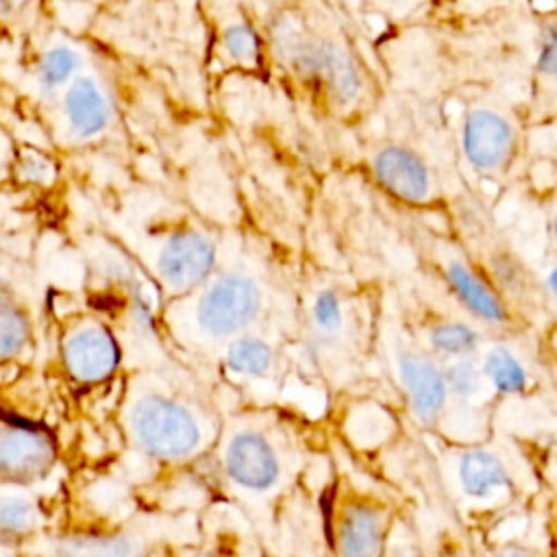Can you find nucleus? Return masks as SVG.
<instances>
[{
  "label": "nucleus",
  "instance_id": "7",
  "mask_svg": "<svg viewBox=\"0 0 557 557\" xmlns=\"http://www.w3.org/2000/svg\"><path fill=\"white\" fill-rule=\"evenodd\" d=\"M392 513L372 496L355 490H339L331 505V548L335 557H381Z\"/></svg>",
  "mask_w": 557,
  "mask_h": 557
},
{
  "label": "nucleus",
  "instance_id": "31",
  "mask_svg": "<svg viewBox=\"0 0 557 557\" xmlns=\"http://www.w3.org/2000/svg\"><path fill=\"white\" fill-rule=\"evenodd\" d=\"M437 557H472L466 548H461V546H444L440 553H437Z\"/></svg>",
  "mask_w": 557,
  "mask_h": 557
},
{
  "label": "nucleus",
  "instance_id": "23",
  "mask_svg": "<svg viewBox=\"0 0 557 557\" xmlns=\"http://www.w3.org/2000/svg\"><path fill=\"white\" fill-rule=\"evenodd\" d=\"M220 48L224 59L239 67L259 65L261 52H263L259 33L246 20H235L224 26L220 35Z\"/></svg>",
  "mask_w": 557,
  "mask_h": 557
},
{
  "label": "nucleus",
  "instance_id": "32",
  "mask_svg": "<svg viewBox=\"0 0 557 557\" xmlns=\"http://www.w3.org/2000/svg\"><path fill=\"white\" fill-rule=\"evenodd\" d=\"M189 557H226V555H222V553H211V550H202V553H194V555H189Z\"/></svg>",
  "mask_w": 557,
  "mask_h": 557
},
{
  "label": "nucleus",
  "instance_id": "24",
  "mask_svg": "<svg viewBox=\"0 0 557 557\" xmlns=\"http://www.w3.org/2000/svg\"><path fill=\"white\" fill-rule=\"evenodd\" d=\"M30 339V322L26 311L11 298L9 287H2L0 305V355L4 361L24 350Z\"/></svg>",
  "mask_w": 557,
  "mask_h": 557
},
{
  "label": "nucleus",
  "instance_id": "15",
  "mask_svg": "<svg viewBox=\"0 0 557 557\" xmlns=\"http://www.w3.org/2000/svg\"><path fill=\"white\" fill-rule=\"evenodd\" d=\"M305 324L311 352L329 357L335 352L348 333L350 307L346 296L335 287L315 289L305 305Z\"/></svg>",
  "mask_w": 557,
  "mask_h": 557
},
{
  "label": "nucleus",
  "instance_id": "8",
  "mask_svg": "<svg viewBox=\"0 0 557 557\" xmlns=\"http://www.w3.org/2000/svg\"><path fill=\"white\" fill-rule=\"evenodd\" d=\"M392 370L413 420L424 426H433L450 400L444 363L424 346L396 339L392 348Z\"/></svg>",
  "mask_w": 557,
  "mask_h": 557
},
{
  "label": "nucleus",
  "instance_id": "6",
  "mask_svg": "<svg viewBox=\"0 0 557 557\" xmlns=\"http://www.w3.org/2000/svg\"><path fill=\"white\" fill-rule=\"evenodd\" d=\"M222 470L231 487L248 498H265L285 479V453L278 442L257 424L235 426L222 446Z\"/></svg>",
  "mask_w": 557,
  "mask_h": 557
},
{
  "label": "nucleus",
  "instance_id": "30",
  "mask_svg": "<svg viewBox=\"0 0 557 557\" xmlns=\"http://www.w3.org/2000/svg\"><path fill=\"white\" fill-rule=\"evenodd\" d=\"M490 557H537V553L524 544H503L492 550Z\"/></svg>",
  "mask_w": 557,
  "mask_h": 557
},
{
  "label": "nucleus",
  "instance_id": "1",
  "mask_svg": "<svg viewBox=\"0 0 557 557\" xmlns=\"http://www.w3.org/2000/svg\"><path fill=\"white\" fill-rule=\"evenodd\" d=\"M124 426L141 453L165 461L187 459L209 440L207 418L191 403L159 387H141L126 400Z\"/></svg>",
  "mask_w": 557,
  "mask_h": 557
},
{
  "label": "nucleus",
  "instance_id": "18",
  "mask_svg": "<svg viewBox=\"0 0 557 557\" xmlns=\"http://www.w3.org/2000/svg\"><path fill=\"white\" fill-rule=\"evenodd\" d=\"M481 370L494 394L518 396L531 385V372L520 352L507 342H490L479 352Z\"/></svg>",
  "mask_w": 557,
  "mask_h": 557
},
{
  "label": "nucleus",
  "instance_id": "27",
  "mask_svg": "<svg viewBox=\"0 0 557 557\" xmlns=\"http://www.w3.org/2000/svg\"><path fill=\"white\" fill-rule=\"evenodd\" d=\"M17 168H20V174L26 183H46L54 174L52 161L44 152L33 150V148H26V150L20 152Z\"/></svg>",
  "mask_w": 557,
  "mask_h": 557
},
{
  "label": "nucleus",
  "instance_id": "17",
  "mask_svg": "<svg viewBox=\"0 0 557 557\" xmlns=\"http://www.w3.org/2000/svg\"><path fill=\"white\" fill-rule=\"evenodd\" d=\"M483 346V331L470 318L437 315L426 324L424 331V348L440 361L474 357Z\"/></svg>",
  "mask_w": 557,
  "mask_h": 557
},
{
  "label": "nucleus",
  "instance_id": "25",
  "mask_svg": "<svg viewBox=\"0 0 557 557\" xmlns=\"http://www.w3.org/2000/svg\"><path fill=\"white\" fill-rule=\"evenodd\" d=\"M37 524V505L20 492L4 490L0 498V527L4 537H17Z\"/></svg>",
  "mask_w": 557,
  "mask_h": 557
},
{
  "label": "nucleus",
  "instance_id": "4",
  "mask_svg": "<svg viewBox=\"0 0 557 557\" xmlns=\"http://www.w3.org/2000/svg\"><path fill=\"white\" fill-rule=\"evenodd\" d=\"M435 270L457 307L481 329L498 333L518 329V311L470 252L455 244H440L435 250Z\"/></svg>",
  "mask_w": 557,
  "mask_h": 557
},
{
  "label": "nucleus",
  "instance_id": "10",
  "mask_svg": "<svg viewBox=\"0 0 557 557\" xmlns=\"http://www.w3.org/2000/svg\"><path fill=\"white\" fill-rule=\"evenodd\" d=\"M522 111L529 128L557 124V7L535 13V46Z\"/></svg>",
  "mask_w": 557,
  "mask_h": 557
},
{
  "label": "nucleus",
  "instance_id": "26",
  "mask_svg": "<svg viewBox=\"0 0 557 557\" xmlns=\"http://www.w3.org/2000/svg\"><path fill=\"white\" fill-rule=\"evenodd\" d=\"M381 557H424L420 537L407 520H394Z\"/></svg>",
  "mask_w": 557,
  "mask_h": 557
},
{
  "label": "nucleus",
  "instance_id": "29",
  "mask_svg": "<svg viewBox=\"0 0 557 557\" xmlns=\"http://www.w3.org/2000/svg\"><path fill=\"white\" fill-rule=\"evenodd\" d=\"M546 246H548V257L557 259V198L553 200L546 215Z\"/></svg>",
  "mask_w": 557,
  "mask_h": 557
},
{
  "label": "nucleus",
  "instance_id": "28",
  "mask_svg": "<svg viewBox=\"0 0 557 557\" xmlns=\"http://www.w3.org/2000/svg\"><path fill=\"white\" fill-rule=\"evenodd\" d=\"M537 276L546 305H553L557 309V259L548 257L546 263L540 268Z\"/></svg>",
  "mask_w": 557,
  "mask_h": 557
},
{
  "label": "nucleus",
  "instance_id": "14",
  "mask_svg": "<svg viewBox=\"0 0 557 557\" xmlns=\"http://www.w3.org/2000/svg\"><path fill=\"white\" fill-rule=\"evenodd\" d=\"M54 448L48 435L4 420L0 437V468L7 481L24 483L48 472Z\"/></svg>",
  "mask_w": 557,
  "mask_h": 557
},
{
  "label": "nucleus",
  "instance_id": "11",
  "mask_svg": "<svg viewBox=\"0 0 557 557\" xmlns=\"http://www.w3.org/2000/svg\"><path fill=\"white\" fill-rule=\"evenodd\" d=\"M61 361L78 383H100L120 363V346L111 329L96 318H78L61 335Z\"/></svg>",
  "mask_w": 557,
  "mask_h": 557
},
{
  "label": "nucleus",
  "instance_id": "2",
  "mask_svg": "<svg viewBox=\"0 0 557 557\" xmlns=\"http://www.w3.org/2000/svg\"><path fill=\"white\" fill-rule=\"evenodd\" d=\"M527 117L505 100L470 102L457 126V148L463 163L487 181H505L527 148Z\"/></svg>",
  "mask_w": 557,
  "mask_h": 557
},
{
  "label": "nucleus",
  "instance_id": "19",
  "mask_svg": "<svg viewBox=\"0 0 557 557\" xmlns=\"http://www.w3.org/2000/svg\"><path fill=\"white\" fill-rule=\"evenodd\" d=\"M318 91L337 109H348L361 98L363 72L357 59L337 41L329 44Z\"/></svg>",
  "mask_w": 557,
  "mask_h": 557
},
{
  "label": "nucleus",
  "instance_id": "9",
  "mask_svg": "<svg viewBox=\"0 0 557 557\" xmlns=\"http://www.w3.org/2000/svg\"><path fill=\"white\" fill-rule=\"evenodd\" d=\"M370 174L379 187L409 207H435L442 200L431 163L411 146L385 141L370 152Z\"/></svg>",
  "mask_w": 557,
  "mask_h": 557
},
{
  "label": "nucleus",
  "instance_id": "33",
  "mask_svg": "<svg viewBox=\"0 0 557 557\" xmlns=\"http://www.w3.org/2000/svg\"><path fill=\"white\" fill-rule=\"evenodd\" d=\"M553 7H557V0H555V4H553Z\"/></svg>",
  "mask_w": 557,
  "mask_h": 557
},
{
  "label": "nucleus",
  "instance_id": "21",
  "mask_svg": "<svg viewBox=\"0 0 557 557\" xmlns=\"http://www.w3.org/2000/svg\"><path fill=\"white\" fill-rule=\"evenodd\" d=\"M83 67V52L72 44H52L35 61L33 76L44 96H54L74 83Z\"/></svg>",
  "mask_w": 557,
  "mask_h": 557
},
{
  "label": "nucleus",
  "instance_id": "12",
  "mask_svg": "<svg viewBox=\"0 0 557 557\" xmlns=\"http://www.w3.org/2000/svg\"><path fill=\"white\" fill-rule=\"evenodd\" d=\"M450 485L470 505H496L513 490L511 468L505 457L485 446L455 450L448 461Z\"/></svg>",
  "mask_w": 557,
  "mask_h": 557
},
{
  "label": "nucleus",
  "instance_id": "20",
  "mask_svg": "<svg viewBox=\"0 0 557 557\" xmlns=\"http://www.w3.org/2000/svg\"><path fill=\"white\" fill-rule=\"evenodd\" d=\"M222 363L237 376L265 379L276 366V348L268 337L248 331L224 346Z\"/></svg>",
  "mask_w": 557,
  "mask_h": 557
},
{
  "label": "nucleus",
  "instance_id": "13",
  "mask_svg": "<svg viewBox=\"0 0 557 557\" xmlns=\"http://www.w3.org/2000/svg\"><path fill=\"white\" fill-rule=\"evenodd\" d=\"M113 113V100L94 74H81L59 96L61 131L70 141L96 139L109 128Z\"/></svg>",
  "mask_w": 557,
  "mask_h": 557
},
{
  "label": "nucleus",
  "instance_id": "22",
  "mask_svg": "<svg viewBox=\"0 0 557 557\" xmlns=\"http://www.w3.org/2000/svg\"><path fill=\"white\" fill-rule=\"evenodd\" d=\"M442 363H444V376H446L450 398L459 403H476L490 389L485 374L481 370L479 355L450 359Z\"/></svg>",
  "mask_w": 557,
  "mask_h": 557
},
{
  "label": "nucleus",
  "instance_id": "3",
  "mask_svg": "<svg viewBox=\"0 0 557 557\" xmlns=\"http://www.w3.org/2000/svg\"><path fill=\"white\" fill-rule=\"evenodd\" d=\"M194 294V331L200 339L211 344H228L231 339L248 333L259 320L265 302L261 281L244 268L215 272Z\"/></svg>",
  "mask_w": 557,
  "mask_h": 557
},
{
  "label": "nucleus",
  "instance_id": "16",
  "mask_svg": "<svg viewBox=\"0 0 557 557\" xmlns=\"http://www.w3.org/2000/svg\"><path fill=\"white\" fill-rule=\"evenodd\" d=\"M148 542L137 531L74 533L57 540L52 557H144Z\"/></svg>",
  "mask_w": 557,
  "mask_h": 557
},
{
  "label": "nucleus",
  "instance_id": "5",
  "mask_svg": "<svg viewBox=\"0 0 557 557\" xmlns=\"http://www.w3.org/2000/svg\"><path fill=\"white\" fill-rule=\"evenodd\" d=\"M215 261L218 246L213 237L191 222H178L168 228L150 250L154 283L172 300L200 289L215 274Z\"/></svg>",
  "mask_w": 557,
  "mask_h": 557
}]
</instances>
